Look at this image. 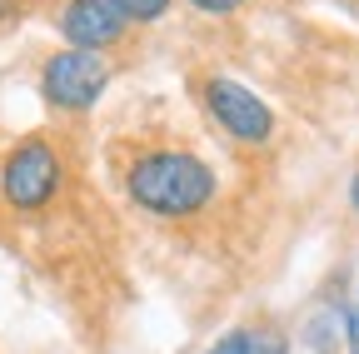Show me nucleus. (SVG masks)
<instances>
[{
    "label": "nucleus",
    "instance_id": "obj_12",
    "mask_svg": "<svg viewBox=\"0 0 359 354\" xmlns=\"http://www.w3.org/2000/svg\"><path fill=\"white\" fill-rule=\"evenodd\" d=\"M11 11H15V0H0V20H6Z\"/></svg>",
    "mask_w": 359,
    "mask_h": 354
},
{
    "label": "nucleus",
    "instance_id": "obj_4",
    "mask_svg": "<svg viewBox=\"0 0 359 354\" xmlns=\"http://www.w3.org/2000/svg\"><path fill=\"white\" fill-rule=\"evenodd\" d=\"M205 105L219 120V130H230V135L245 140V145H264L269 135H275V115H269V105L250 90V85H240L230 75L205 80Z\"/></svg>",
    "mask_w": 359,
    "mask_h": 354
},
{
    "label": "nucleus",
    "instance_id": "obj_2",
    "mask_svg": "<svg viewBox=\"0 0 359 354\" xmlns=\"http://www.w3.org/2000/svg\"><path fill=\"white\" fill-rule=\"evenodd\" d=\"M60 190V155L45 140H20L0 165V195L11 210H45Z\"/></svg>",
    "mask_w": 359,
    "mask_h": 354
},
{
    "label": "nucleus",
    "instance_id": "obj_10",
    "mask_svg": "<svg viewBox=\"0 0 359 354\" xmlns=\"http://www.w3.org/2000/svg\"><path fill=\"white\" fill-rule=\"evenodd\" d=\"M190 6H200L205 15H230V11H240L245 0H190Z\"/></svg>",
    "mask_w": 359,
    "mask_h": 354
},
{
    "label": "nucleus",
    "instance_id": "obj_6",
    "mask_svg": "<svg viewBox=\"0 0 359 354\" xmlns=\"http://www.w3.org/2000/svg\"><path fill=\"white\" fill-rule=\"evenodd\" d=\"M210 354H290V344L280 334H269V329H240L230 339H219Z\"/></svg>",
    "mask_w": 359,
    "mask_h": 354
},
{
    "label": "nucleus",
    "instance_id": "obj_7",
    "mask_svg": "<svg viewBox=\"0 0 359 354\" xmlns=\"http://www.w3.org/2000/svg\"><path fill=\"white\" fill-rule=\"evenodd\" d=\"M339 325H344V315H334V309H325V315H314L309 325H304V344L314 349V354H339Z\"/></svg>",
    "mask_w": 359,
    "mask_h": 354
},
{
    "label": "nucleus",
    "instance_id": "obj_1",
    "mask_svg": "<svg viewBox=\"0 0 359 354\" xmlns=\"http://www.w3.org/2000/svg\"><path fill=\"white\" fill-rule=\"evenodd\" d=\"M125 190L140 210H150L160 219H185L215 200V170L185 150H150L130 165Z\"/></svg>",
    "mask_w": 359,
    "mask_h": 354
},
{
    "label": "nucleus",
    "instance_id": "obj_8",
    "mask_svg": "<svg viewBox=\"0 0 359 354\" xmlns=\"http://www.w3.org/2000/svg\"><path fill=\"white\" fill-rule=\"evenodd\" d=\"M125 20H160L170 11V0H120Z\"/></svg>",
    "mask_w": 359,
    "mask_h": 354
},
{
    "label": "nucleus",
    "instance_id": "obj_9",
    "mask_svg": "<svg viewBox=\"0 0 359 354\" xmlns=\"http://www.w3.org/2000/svg\"><path fill=\"white\" fill-rule=\"evenodd\" d=\"M344 349H349V354H359V304H354V309H344Z\"/></svg>",
    "mask_w": 359,
    "mask_h": 354
},
{
    "label": "nucleus",
    "instance_id": "obj_3",
    "mask_svg": "<svg viewBox=\"0 0 359 354\" xmlns=\"http://www.w3.org/2000/svg\"><path fill=\"white\" fill-rule=\"evenodd\" d=\"M105 85H110V65L95 50H60L40 70V90L55 110H90Z\"/></svg>",
    "mask_w": 359,
    "mask_h": 354
},
{
    "label": "nucleus",
    "instance_id": "obj_11",
    "mask_svg": "<svg viewBox=\"0 0 359 354\" xmlns=\"http://www.w3.org/2000/svg\"><path fill=\"white\" fill-rule=\"evenodd\" d=\"M349 200H354V210H359V175H354V185H349Z\"/></svg>",
    "mask_w": 359,
    "mask_h": 354
},
{
    "label": "nucleus",
    "instance_id": "obj_5",
    "mask_svg": "<svg viewBox=\"0 0 359 354\" xmlns=\"http://www.w3.org/2000/svg\"><path fill=\"white\" fill-rule=\"evenodd\" d=\"M125 11H120V0H70L65 15H60V30L75 50H105L115 46V40L125 35Z\"/></svg>",
    "mask_w": 359,
    "mask_h": 354
}]
</instances>
